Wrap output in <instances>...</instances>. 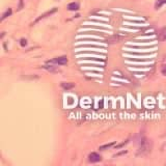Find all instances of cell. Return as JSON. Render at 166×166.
<instances>
[{
    "instance_id": "8fae6325",
    "label": "cell",
    "mask_w": 166,
    "mask_h": 166,
    "mask_svg": "<svg viewBox=\"0 0 166 166\" xmlns=\"http://www.w3.org/2000/svg\"><path fill=\"white\" fill-rule=\"evenodd\" d=\"M20 45L22 46V47H25L27 45V39H20Z\"/></svg>"
},
{
    "instance_id": "6da1fadb",
    "label": "cell",
    "mask_w": 166,
    "mask_h": 166,
    "mask_svg": "<svg viewBox=\"0 0 166 166\" xmlns=\"http://www.w3.org/2000/svg\"><path fill=\"white\" fill-rule=\"evenodd\" d=\"M150 150H152V142H150V140H147L146 138H142L137 155L138 156H145L150 152Z\"/></svg>"
},
{
    "instance_id": "9c48e42d",
    "label": "cell",
    "mask_w": 166,
    "mask_h": 166,
    "mask_svg": "<svg viewBox=\"0 0 166 166\" xmlns=\"http://www.w3.org/2000/svg\"><path fill=\"white\" fill-rule=\"evenodd\" d=\"M12 15V8H8V10H7V12H5V13L2 15V18H1V20L3 21L4 19H7V17H10Z\"/></svg>"
},
{
    "instance_id": "7a4b0ae2",
    "label": "cell",
    "mask_w": 166,
    "mask_h": 166,
    "mask_svg": "<svg viewBox=\"0 0 166 166\" xmlns=\"http://www.w3.org/2000/svg\"><path fill=\"white\" fill-rule=\"evenodd\" d=\"M47 63H51V64H56V66H64V64L67 63V56H59L56 57L52 60H48Z\"/></svg>"
},
{
    "instance_id": "52a82bcc",
    "label": "cell",
    "mask_w": 166,
    "mask_h": 166,
    "mask_svg": "<svg viewBox=\"0 0 166 166\" xmlns=\"http://www.w3.org/2000/svg\"><path fill=\"white\" fill-rule=\"evenodd\" d=\"M115 143H116L115 141H113V142H111V143H108V144H105V145L100 146V147H99V150H107V149H109V147L113 146Z\"/></svg>"
},
{
    "instance_id": "9a60e30c",
    "label": "cell",
    "mask_w": 166,
    "mask_h": 166,
    "mask_svg": "<svg viewBox=\"0 0 166 166\" xmlns=\"http://www.w3.org/2000/svg\"><path fill=\"white\" fill-rule=\"evenodd\" d=\"M23 8V0H20V4H19V8H18V10H22Z\"/></svg>"
},
{
    "instance_id": "277c9868",
    "label": "cell",
    "mask_w": 166,
    "mask_h": 166,
    "mask_svg": "<svg viewBox=\"0 0 166 166\" xmlns=\"http://www.w3.org/2000/svg\"><path fill=\"white\" fill-rule=\"evenodd\" d=\"M56 11H57V8H55V7H54V8H52L51 11H48L47 13H45V14L41 15V16H39V17L38 18V19H36V20L35 21V22H33V23L31 24V25H33V24H36L38 22H39V21H41V20L45 19V18H47L48 16H51V15H52V14H54V13H55V12H56Z\"/></svg>"
},
{
    "instance_id": "8992f818",
    "label": "cell",
    "mask_w": 166,
    "mask_h": 166,
    "mask_svg": "<svg viewBox=\"0 0 166 166\" xmlns=\"http://www.w3.org/2000/svg\"><path fill=\"white\" fill-rule=\"evenodd\" d=\"M67 10L69 11H78L79 10V3L77 2H72L67 5Z\"/></svg>"
},
{
    "instance_id": "ba28073f",
    "label": "cell",
    "mask_w": 166,
    "mask_h": 166,
    "mask_svg": "<svg viewBox=\"0 0 166 166\" xmlns=\"http://www.w3.org/2000/svg\"><path fill=\"white\" fill-rule=\"evenodd\" d=\"M164 4H166V0H158V1H157V3H156V5H155L156 10H159V8L161 7L162 5H164Z\"/></svg>"
},
{
    "instance_id": "7c38bea8",
    "label": "cell",
    "mask_w": 166,
    "mask_h": 166,
    "mask_svg": "<svg viewBox=\"0 0 166 166\" xmlns=\"http://www.w3.org/2000/svg\"><path fill=\"white\" fill-rule=\"evenodd\" d=\"M161 73H162V75L166 76V63L163 64V66H162V67H161Z\"/></svg>"
},
{
    "instance_id": "3957f363",
    "label": "cell",
    "mask_w": 166,
    "mask_h": 166,
    "mask_svg": "<svg viewBox=\"0 0 166 166\" xmlns=\"http://www.w3.org/2000/svg\"><path fill=\"white\" fill-rule=\"evenodd\" d=\"M101 160H102V157L101 155H99L98 153H90V155H88V161L91 162V163H97V162H100Z\"/></svg>"
},
{
    "instance_id": "5bb4252c",
    "label": "cell",
    "mask_w": 166,
    "mask_h": 166,
    "mask_svg": "<svg viewBox=\"0 0 166 166\" xmlns=\"http://www.w3.org/2000/svg\"><path fill=\"white\" fill-rule=\"evenodd\" d=\"M164 30V33H162V41H166V28H164L163 29Z\"/></svg>"
},
{
    "instance_id": "30bf717a",
    "label": "cell",
    "mask_w": 166,
    "mask_h": 166,
    "mask_svg": "<svg viewBox=\"0 0 166 166\" xmlns=\"http://www.w3.org/2000/svg\"><path fill=\"white\" fill-rule=\"evenodd\" d=\"M43 67L46 69L47 71H49V72H56V67H55L54 66H44Z\"/></svg>"
},
{
    "instance_id": "5b68a950",
    "label": "cell",
    "mask_w": 166,
    "mask_h": 166,
    "mask_svg": "<svg viewBox=\"0 0 166 166\" xmlns=\"http://www.w3.org/2000/svg\"><path fill=\"white\" fill-rule=\"evenodd\" d=\"M74 86H75V84H74V83H66V82H62V83H61V87H62L64 90H72Z\"/></svg>"
},
{
    "instance_id": "4fadbf2b",
    "label": "cell",
    "mask_w": 166,
    "mask_h": 166,
    "mask_svg": "<svg viewBox=\"0 0 166 166\" xmlns=\"http://www.w3.org/2000/svg\"><path fill=\"white\" fill-rule=\"evenodd\" d=\"M128 141H129V140H126L125 142H122V143H121V144H118V145H116V149H121L122 146H124L125 144H127V143H128Z\"/></svg>"
}]
</instances>
